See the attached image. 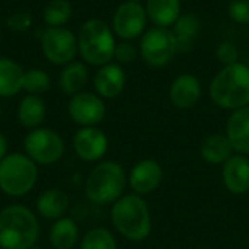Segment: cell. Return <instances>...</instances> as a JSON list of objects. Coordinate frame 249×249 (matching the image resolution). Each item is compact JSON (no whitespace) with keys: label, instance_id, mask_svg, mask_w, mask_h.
Masks as SVG:
<instances>
[{"label":"cell","instance_id":"cell-3","mask_svg":"<svg viewBox=\"0 0 249 249\" xmlns=\"http://www.w3.org/2000/svg\"><path fill=\"white\" fill-rule=\"evenodd\" d=\"M39 222L22 204H10L0 212V248L29 249L39 238Z\"/></svg>","mask_w":249,"mask_h":249},{"label":"cell","instance_id":"cell-6","mask_svg":"<svg viewBox=\"0 0 249 249\" xmlns=\"http://www.w3.org/2000/svg\"><path fill=\"white\" fill-rule=\"evenodd\" d=\"M38 181L36 163L25 153H7L0 160V190L3 194L18 198L29 194Z\"/></svg>","mask_w":249,"mask_h":249},{"label":"cell","instance_id":"cell-23","mask_svg":"<svg viewBox=\"0 0 249 249\" xmlns=\"http://www.w3.org/2000/svg\"><path fill=\"white\" fill-rule=\"evenodd\" d=\"M25 70L22 66L7 57H0V98L16 96L23 88Z\"/></svg>","mask_w":249,"mask_h":249},{"label":"cell","instance_id":"cell-32","mask_svg":"<svg viewBox=\"0 0 249 249\" xmlns=\"http://www.w3.org/2000/svg\"><path fill=\"white\" fill-rule=\"evenodd\" d=\"M6 25H7V28L10 31H13L16 34H22V32H26V31L31 29V26H32V18L26 12H18V13L10 15L6 19Z\"/></svg>","mask_w":249,"mask_h":249},{"label":"cell","instance_id":"cell-34","mask_svg":"<svg viewBox=\"0 0 249 249\" xmlns=\"http://www.w3.org/2000/svg\"><path fill=\"white\" fill-rule=\"evenodd\" d=\"M130 1H137V3H142V1H144V0H130Z\"/></svg>","mask_w":249,"mask_h":249},{"label":"cell","instance_id":"cell-17","mask_svg":"<svg viewBox=\"0 0 249 249\" xmlns=\"http://www.w3.org/2000/svg\"><path fill=\"white\" fill-rule=\"evenodd\" d=\"M235 153L249 156V105L232 111L226 121V133Z\"/></svg>","mask_w":249,"mask_h":249},{"label":"cell","instance_id":"cell-4","mask_svg":"<svg viewBox=\"0 0 249 249\" xmlns=\"http://www.w3.org/2000/svg\"><path fill=\"white\" fill-rule=\"evenodd\" d=\"M77 35L79 55L83 63L101 67L114 60L115 34L109 23L99 18H90L82 23Z\"/></svg>","mask_w":249,"mask_h":249},{"label":"cell","instance_id":"cell-20","mask_svg":"<svg viewBox=\"0 0 249 249\" xmlns=\"http://www.w3.org/2000/svg\"><path fill=\"white\" fill-rule=\"evenodd\" d=\"M69 196L58 190L50 188L39 194L36 198V212L42 219L47 220H58L64 217L66 212L69 210Z\"/></svg>","mask_w":249,"mask_h":249},{"label":"cell","instance_id":"cell-31","mask_svg":"<svg viewBox=\"0 0 249 249\" xmlns=\"http://www.w3.org/2000/svg\"><path fill=\"white\" fill-rule=\"evenodd\" d=\"M228 15L238 25H249V0H232L228 4Z\"/></svg>","mask_w":249,"mask_h":249},{"label":"cell","instance_id":"cell-30","mask_svg":"<svg viewBox=\"0 0 249 249\" xmlns=\"http://www.w3.org/2000/svg\"><path fill=\"white\" fill-rule=\"evenodd\" d=\"M216 58L222 66H231L239 61V50L232 41H222L216 48Z\"/></svg>","mask_w":249,"mask_h":249},{"label":"cell","instance_id":"cell-10","mask_svg":"<svg viewBox=\"0 0 249 249\" xmlns=\"http://www.w3.org/2000/svg\"><path fill=\"white\" fill-rule=\"evenodd\" d=\"M149 18L143 3L125 0L115 9L111 20V28L117 38L134 41L147 29Z\"/></svg>","mask_w":249,"mask_h":249},{"label":"cell","instance_id":"cell-9","mask_svg":"<svg viewBox=\"0 0 249 249\" xmlns=\"http://www.w3.org/2000/svg\"><path fill=\"white\" fill-rule=\"evenodd\" d=\"M25 155L36 165H53L58 162L64 155L63 137L47 127H38L29 130L23 139Z\"/></svg>","mask_w":249,"mask_h":249},{"label":"cell","instance_id":"cell-15","mask_svg":"<svg viewBox=\"0 0 249 249\" xmlns=\"http://www.w3.org/2000/svg\"><path fill=\"white\" fill-rule=\"evenodd\" d=\"M127 83V74L121 64L111 61L98 67L93 74L95 93L102 99H114L124 92Z\"/></svg>","mask_w":249,"mask_h":249},{"label":"cell","instance_id":"cell-18","mask_svg":"<svg viewBox=\"0 0 249 249\" xmlns=\"http://www.w3.org/2000/svg\"><path fill=\"white\" fill-rule=\"evenodd\" d=\"M149 22L153 26L171 28L182 13L181 0H144Z\"/></svg>","mask_w":249,"mask_h":249},{"label":"cell","instance_id":"cell-24","mask_svg":"<svg viewBox=\"0 0 249 249\" xmlns=\"http://www.w3.org/2000/svg\"><path fill=\"white\" fill-rule=\"evenodd\" d=\"M88 80H89L88 64L83 63V61H76L74 60V61L66 64L61 69L58 85H60V89H61V92L64 95L73 96V95L83 90Z\"/></svg>","mask_w":249,"mask_h":249},{"label":"cell","instance_id":"cell-7","mask_svg":"<svg viewBox=\"0 0 249 249\" xmlns=\"http://www.w3.org/2000/svg\"><path fill=\"white\" fill-rule=\"evenodd\" d=\"M140 58L153 69L168 66L178 54V44L171 28L152 26L140 36Z\"/></svg>","mask_w":249,"mask_h":249},{"label":"cell","instance_id":"cell-36","mask_svg":"<svg viewBox=\"0 0 249 249\" xmlns=\"http://www.w3.org/2000/svg\"><path fill=\"white\" fill-rule=\"evenodd\" d=\"M29 249H44V248H39V247H32V248Z\"/></svg>","mask_w":249,"mask_h":249},{"label":"cell","instance_id":"cell-25","mask_svg":"<svg viewBox=\"0 0 249 249\" xmlns=\"http://www.w3.org/2000/svg\"><path fill=\"white\" fill-rule=\"evenodd\" d=\"M80 238L77 223L70 217H61L54 220L50 229V244L54 249H73Z\"/></svg>","mask_w":249,"mask_h":249},{"label":"cell","instance_id":"cell-8","mask_svg":"<svg viewBox=\"0 0 249 249\" xmlns=\"http://www.w3.org/2000/svg\"><path fill=\"white\" fill-rule=\"evenodd\" d=\"M41 53L47 61L64 67L79 55L77 35L69 28H45L39 35Z\"/></svg>","mask_w":249,"mask_h":249},{"label":"cell","instance_id":"cell-12","mask_svg":"<svg viewBox=\"0 0 249 249\" xmlns=\"http://www.w3.org/2000/svg\"><path fill=\"white\" fill-rule=\"evenodd\" d=\"M108 137L99 127H80L73 136V149L83 162H99L108 152Z\"/></svg>","mask_w":249,"mask_h":249},{"label":"cell","instance_id":"cell-1","mask_svg":"<svg viewBox=\"0 0 249 249\" xmlns=\"http://www.w3.org/2000/svg\"><path fill=\"white\" fill-rule=\"evenodd\" d=\"M212 102L225 111H236L249 105V66L238 61L223 66L209 85Z\"/></svg>","mask_w":249,"mask_h":249},{"label":"cell","instance_id":"cell-33","mask_svg":"<svg viewBox=\"0 0 249 249\" xmlns=\"http://www.w3.org/2000/svg\"><path fill=\"white\" fill-rule=\"evenodd\" d=\"M7 150H9V143H7V139L6 136L0 131V160L7 155Z\"/></svg>","mask_w":249,"mask_h":249},{"label":"cell","instance_id":"cell-35","mask_svg":"<svg viewBox=\"0 0 249 249\" xmlns=\"http://www.w3.org/2000/svg\"><path fill=\"white\" fill-rule=\"evenodd\" d=\"M1 111H3V109H1V102H0V118H1Z\"/></svg>","mask_w":249,"mask_h":249},{"label":"cell","instance_id":"cell-37","mask_svg":"<svg viewBox=\"0 0 249 249\" xmlns=\"http://www.w3.org/2000/svg\"><path fill=\"white\" fill-rule=\"evenodd\" d=\"M0 44H1V29H0Z\"/></svg>","mask_w":249,"mask_h":249},{"label":"cell","instance_id":"cell-2","mask_svg":"<svg viewBox=\"0 0 249 249\" xmlns=\"http://www.w3.org/2000/svg\"><path fill=\"white\" fill-rule=\"evenodd\" d=\"M111 223L130 242H143L152 233L150 209L137 194L123 196L111 206Z\"/></svg>","mask_w":249,"mask_h":249},{"label":"cell","instance_id":"cell-11","mask_svg":"<svg viewBox=\"0 0 249 249\" xmlns=\"http://www.w3.org/2000/svg\"><path fill=\"white\" fill-rule=\"evenodd\" d=\"M67 112L73 123L80 127H98L107 115V105L95 92L82 90L70 96Z\"/></svg>","mask_w":249,"mask_h":249},{"label":"cell","instance_id":"cell-19","mask_svg":"<svg viewBox=\"0 0 249 249\" xmlns=\"http://www.w3.org/2000/svg\"><path fill=\"white\" fill-rule=\"evenodd\" d=\"M171 31L178 44V53H188L194 48V44L201 31V20L196 13H181L177 22L171 26Z\"/></svg>","mask_w":249,"mask_h":249},{"label":"cell","instance_id":"cell-21","mask_svg":"<svg viewBox=\"0 0 249 249\" xmlns=\"http://www.w3.org/2000/svg\"><path fill=\"white\" fill-rule=\"evenodd\" d=\"M18 121L22 127L34 130L42 125L47 117V105L41 96L25 95L18 105Z\"/></svg>","mask_w":249,"mask_h":249},{"label":"cell","instance_id":"cell-29","mask_svg":"<svg viewBox=\"0 0 249 249\" xmlns=\"http://www.w3.org/2000/svg\"><path fill=\"white\" fill-rule=\"evenodd\" d=\"M137 57H140L139 53V45H134L133 41H125V39H120L115 45V51H114V60L118 64H128L137 60Z\"/></svg>","mask_w":249,"mask_h":249},{"label":"cell","instance_id":"cell-22","mask_svg":"<svg viewBox=\"0 0 249 249\" xmlns=\"http://www.w3.org/2000/svg\"><path fill=\"white\" fill-rule=\"evenodd\" d=\"M200 155L204 162L210 165H223L232 155L235 149L229 142L226 134H210L200 144Z\"/></svg>","mask_w":249,"mask_h":249},{"label":"cell","instance_id":"cell-26","mask_svg":"<svg viewBox=\"0 0 249 249\" xmlns=\"http://www.w3.org/2000/svg\"><path fill=\"white\" fill-rule=\"evenodd\" d=\"M73 6L69 0H50L42 10V20L47 28H63L71 19Z\"/></svg>","mask_w":249,"mask_h":249},{"label":"cell","instance_id":"cell-28","mask_svg":"<svg viewBox=\"0 0 249 249\" xmlns=\"http://www.w3.org/2000/svg\"><path fill=\"white\" fill-rule=\"evenodd\" d=\"M80 249H117V241L111 231L105 228H93L82 238Z\"/></svg>","mask_w":249,"mask_h":249},{"label":"cell","instance_id":"cell-38","mask_svg":"<svg viewBox=\"0 0 249 249\" xmlns=\"http://www.w3.org/2000/svg\"><path fill=\"white\" fill-rule=\"evenodd\" d=\"M0 249H3V248H0Z\"/></svg>","mask_w":249,"mask_h":249},{"label":"cell","instance_id":"cell-5","mask_svg":"<svg viewBox=\"0 0 249 249\" xmlns=\"http://www.w3.org/2000/svg\"><path fill=\"white\" fill-rule=\"evenodd\" d=\"M127 175L118 162L102 160L89 172L85 182L86 198L98 206L114 204L124 196Z\"/></svg>","mask_w":249,"mask_h":249},{"label":"cell","instance_id":"cell-27","mask_svg":"<svg viewBox=\"0 0 249 249\" xmlns=\"http://www.w3.org/2000/svg\"><path fill=\"white\" fill-rule=\"evenodd\" d=\"M50 88H51V77L45 70H42V69L25 70L22 90H25L26 95L41 96L42 93L48 92Z\"/></svg>","mask_w":249,"mask_h":249},{"label":"cell","instance_id":"cell-13","mask_svg":"<svg viewBox=\"0 0 249 249\" xmlns=\"http://www.w3.org/2000/svg\"><path fill=\"white\" fill-rule=\"evenodd\" d=\"M163 181V169L155 159H142L130 171L127 182L133 191L140 197L149 196L159 188Z\"/></svg>","mask_w":249,"mask_h":249},{"label":"cell","instance_id":"cell-16","mask_svg":"<svg viewBox=\"0 0 249 249\" xmlns=\"http://www.w3.org/2000/svg\"><path fill=\"white\" fill-rule=\"evenodd\" d=\"M222 182L233 196L249 193V158L241 153L232 155L222 165Z\"/></svg>","mask_w":249,"mask_h":249},{"label":"cell","instance_id":"cell-14","mask_svg":"<svg viewBox=\"0 0 249 249\" xmlns=\"http://www.w3.org/2000/svg\"><path fill=\"white\" fill-rule=\"evenodd\" d=\"M203 95L200 79L191 73L178 74L169 86L168 96L177 109H190L198 104Z\"/></svg>","mask_w":249,"mask_h":249}]
</instances>
